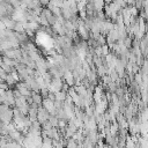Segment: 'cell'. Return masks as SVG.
Returning <instances> with one entry per match:
<instances>
[{"label": "cell", "mask_w": 148, "mask_h": 148, "mask_svg": "<svg viewBox=\"0 0 148 148\" xmlns=\"http://www.w3.org/2000/svg\"><path fill=\"white\" fill-rule=\"evenodd\" d=\"M2 65V54L0 53V66Z\"/></svg>", "instance_id": "cell-16"}, {"label": "cell", "mask_w": 148, "mask_h": 148, "mask_svg": "<svg viewBox=\"0 0 148 148\" xmlns=\"http://www.w3.org/2000/svg\"><path fill=\"white\" fill-rule=\"evenodd\" d=\"M67 95H68V92H67V91H65V90H59V91H57V92H56V99L65 102V99H66Z\"/></svg>", "instance_id": "cell-8"}, {"label": "cell", "mask_w": 148, "mask_h": 148, "mask_svg": "<svg viewBox=\"0 0 148 148\" xmlns=\"http://www.w3.org/2000/svg\"><path fill=\"white\" fill-rule=\"evenodd\" d=\"M110 47H109V45L108 44H104V45H102V56L103 57H106L109 53H110Z\"/></svg>", "instance_id": "cell-11"}, {"label": "cell", "mask_w": 148, "mask_h": 148, "mask_svg": "<svg viewBox=\"0 0 148 148\" xmlns=\"http://www.w3.org/2000/svg\"><path fill=\"white\" fill-rule=\"evenodd\" d=\"M104 1H105V3H111L113 0H104Z\"/></svg>", "instance_id": "cell-17"}, {"label": "cell", "mask_w": 148, "mask_h": 148, "mask_svg": "<svg viewBox=\"0 0 148 148\" xmlns=\"http://www.w3.org/2000/svg\"><path fill=\"white\" fill-rule=\"evenodd\" d=\"M76 1H77V2H79V1H81V0H76Z\"/></svg>", "instance_id": "cell-18"}, {"label": "cell", "mask_w": 148, "mask_h": 148, "mask_svg": "<svg viewBox=\"0 0 148 148\" xmlns=\"http://www.w3.org/2000/svg\"><path fill=\"white\" fill-rule=\"evenodd\" d=\"M143 2H145V0H134V6L138 9H141L142 6H143Z\"/></svg>", "instance_id": "cell-13"}, {"label": "cell", "mask_w": 148, "mask_h": 148, "mask_svg": "<svg viewBox=\"0 0 148 148\" xmlns=\"http://www.w3.org/2000/svg\"><path fill=\"white\" fill-rule=\"evenodd\" d=\"M62 80L65 82H67L69 86H74L75 84V80H74V76H73V73L72 71H66L64 76H62Z\"/></svg>", "instance_id": "cell-5"}, {"label": "cell", "mask_w": 148, "mask_h": 148, "mask_svg": "<svg viewBox=\"0 0 148 148\" xmlns=\"http://www.w3.org/2000/svg\"><path fill=\"white\" fill-rule=\"evenodd\" d=\"M39 1H40L42 7H47V5H49V2H50V0H39Z\"/></svg>", "instance_id": "cell-15"}, {"label": "cell", "mask_w": 148, "mask_h": 148, "mask_svg": "<svg viewBox=\"0 0 148 148\" xmlns=\"http://www.w3.org/2000/svg\"><path fill=\"white\" fill-rule=\"evenodd\" d=\"M47 98L50 99V101H56V92H52V91H50L49 92V96H47Z\"/></svg>", "instance_id": "cell-14"}, {"label": "cell", "mask_w": 148, "mask_h": 148, "mask_svg": "<svg viewBox=\"0 0 148 148\" xmlns=\"http://www.w3.org/2000/svg\"><path fill=\"white\" fill-rule=\"evenodd\" d=\"M0 67H1L6 73H8V74L12 73V72L15 69V67H13V66H10V65H7V64H5V62H2V65H1Z\"/></svg>", "instance_id": "cell-10"}, {"label": "cell", "mask_w": 148, "mask_h": 148, "mask_svg": "<svg viewBox=\"0 0 148 148\" xmlns=\"http://www.w3.org/2000/svg\"><path fill=\"white\" fill-rule=\"evenodd\" d=\"M9 3H10L13 7H15L16 9L21 7V0H9Z\"/></svg>", "instance_id": "cell-12"}, {"label": "cell", "mask_w": 148, "mask_h": 148, "mask_svg": "<svg viewBox=\"0 0 148 148\" xmlns=\"http://www.w3.org/2000/svg\"><path fill=\"white\" fill-rule=\"evenodd\" d=\"M14 31H16V32H24L25 31V28H24V22H22V21H16V23H15V25H14V29H13Z\"/></svg>", "instance_id": "cell-7"}, {"label": "cell", "mask_w": 148, "mask_h": 148, "mask_svg": "<svg viewBox=\"0 0 148 148\" xmlns=\"http://www.w3.org/2000/svg\"><path fill=\"white\" fill-rule=\"evenodd\" d=\"M13 117H14V112H13V108H9L8 110H6L5 112L0 113V120L3 124H9L13 121Z\"/></svg>", "instance_id": "cell-2"}, {"label": "cell", "mask_w": 148, "mask_h": 148, "mask_svg": "<svg viewBox=\"0 0 148 148\" xmlns=\"http://www.w3.org/2000/svg\"><path fill=\"white\" fill-rule=\"evenodd\" d=\"M49 121L52 124L53 127H58V124H59V118L56 116V114H51L50 118H49Z\"/></svg>", "instance_id": "cell-9"}, {"label": "cell", "mask_w": 148, "mask_h": 148, "mask_svg": "<svg viewBox=\"0 0 148 148\" xmlns=\"http://www.w3.org/2000/svg\"><path fill=\"white\" fill-rule=\"evenodd\" d=\"M1 20L5 23L7 29H12V30L14 29V25L16 23V20L14 17H12V16H3V17H1Z\"/></svg>", "instance_id": "cell-4"}, {"label": "cell", "mask_w": 148, "mask_h": 148, "mask_svg": "<svg viewBox=\"0 0 148 148\" xmlns=\"http://www.w3.org/2000/svg\"><path fill=\"white\" fill-rule=\"evenodd\" d=\"M50 116H51V113L43 106V105H39L38 106V113H37V120L40 123V124H43V123H45V121H47L49 120V118H50Z\"/></svg>", "instance_id": "cell-1"}, {"label": "cell", "mask_w": 148, "mask_h": 148, "mask_svg": "<svg viewBox=\"0 0 148 148\" xmlns=\"http://www.w3.org/2000/svg\"><path fill=\"white\" fill-rule=\"evenodd\" d=\"M76 31H77L79 36H80L82 39H84V40H88V39H89V37H90V30H89L84 24H80V25L77 27Z\"/></svg>", "instance_id": "cell-3"}, {"label": "cell", "mask_w": 148, "mask_h": 148, "mask_svg": "<svg viewBox=\"0 0 148 148\" xmlns=\"http://www.w3.org/2000/svg\"><path fill=\"white\" fill-rule=\"evenodd\" d=\"M31 97H32V99H34V103H37L38 105H42V103H43V97H42V95H40L39 91H32V92H31Z\"/></svg>", "instance_id": "cell-6"}]
</instances>
